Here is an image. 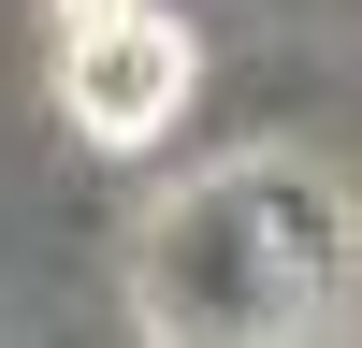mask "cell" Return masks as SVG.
Segmentation results:
<instances>
[{
  "instance_id": "6da1fadb",
  "label": "cell",
  "mask_w": 362,
  "mask_h": 348,
  "mask_svg": "<svg viewBox=\"0 0 362 348\" xmlns=\"http://www.w3.org/2000/svg\"><path fill=\"white\" fill-rule=\"evenodd\" d=\"M145 348H348L362 319V218L305 160H218L131 247Z\"/></svg>"
},
{
  "instance_id": "7a4b0ae2",
  "label": "cell",
  "mask_w": 362,
  "mask_h": 348,
  "mask_svg": "<svg viewBox=\"0 0 362 348\" xmlns=\"http://www.w3.org/2000/svg\"><path fill=\"white\" fill-rule=\"evenodd\" d=\"M58 102H73L87 145H145V131H174V102H189V29L145 15V0H131V15H102V29H73Z\"/></svg>"
},
{
  "instance_id": "3957f363",
  "label": "cell",
  "mask_w": 362,
  "mask_h": 348,
  "mask_svg": "<svg viewBox=\"0 0 362 348\" xmlns=\"http://www.w3.org/2000/svg\"><path fill=\"white\" fill-rule=\"evenodd\" d=\"M102 15H131V0H58V29H102Z\"/></svg>"
}]
</instances>
